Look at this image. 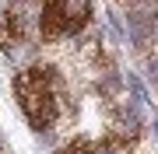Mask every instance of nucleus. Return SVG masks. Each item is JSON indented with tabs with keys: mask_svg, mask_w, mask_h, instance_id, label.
<instances>
[{
	"mask_svg": "<svg viewBox=\"0 0 158 154\" xmlns=\"http://www.w3.org/2000/svg\"><path fill=\"white\" fill-rule=\"evenodd\" d=\"M155 133H158V126H155Z\"/></svg>",
	"mask_w": 158,
	"mask_h": 154,
	"instance_id": "nucleus-6",
	"label": "nucleus"
},
{
	"mask_svg": "<svg viewBox=\"0 0 158 154\" xmlns=\"http://www.w3.org/2000/svg\"><path fill=\"white\" fill-rule=\"evenodd\" d=\"M14 95L32 130H49L60 119V81L53 67L35 63V67L21 70L14 77Z\"/></svg>",
	"mask_w": 158,
	"mask_h": 154,
	"instance_id": "nucleus-1",
	"label": "nucleus"
},
{
	"mask_svg": "<svg viewBox=\"0 0 158 154\" xmlns=\"http://www.w3.org/2000/svg\"><path fill=\"white\" fill-rule=\"evenodd\" d=\"M91 21V0H46L39 14L42 42H60L77 35Z\"/></svg>",
	"mask_w": 158,
	"mask_h": 154,
	"instance_id": "nucleus-2",
	"label": "nucleus"
},
{
	"mask_svg": "<svg viewBox=\"0 0 158 154\" xmlns=\"http://www.w3.org/2000/svg\"><path fill=\"white\" fill-rule=\"evenodd\" d=\"M60 154H134L123 137H106V140H70Z\"/></svg>",
	"mask_w": 158,
	"mask_h": 154,
	"instance_id": "nucleus-4",
	"label": "nucleus"
},
{
	"mask_svg": "<svg viewBox=\"0 0 158 154\" xmlns=\"http://www.w3.org/2000/svg\"><path fill=\"white\" fill-rule=\"evenodd\" d=\"M151 25H155V18L148 14V11H137L134 18H130V32H134V42H137V46H148V39H151Z\"/></svg>",
	"mask_w": 158,
	"mask_h": 154,
	"instance_id": "nucleus-5",
	"label": "nucleus"
},
{
	"mask_svg": "<svg viewBox=\"0 0 158 154\" xmlns=\"http://www.w3.org/2000/svg\"><path fill=\"white\" fill-rule=\"evenodd\" d=\"M0 46H4L7 56L21 53V46H25V18L14 7H7L4 18H0Z\"/></svg>",
	"mask_w": 158,
	"mask_h": 154,
	"instance_id": "nucleus-3",
	"label": "nucleus"
}]
</instances>
